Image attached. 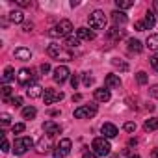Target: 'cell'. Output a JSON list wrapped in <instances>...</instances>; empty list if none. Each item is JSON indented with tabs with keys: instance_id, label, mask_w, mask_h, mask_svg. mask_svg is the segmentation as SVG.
Here are the masks:
<instances>
[{
	"instance_id": "6da1fadb",
	"label": "cell",
	"mask_w": 158,
	"mask_h": 158,
	"mask_svg": "<svg viewBox=\"0 0 158 158\" xmlns=\"http://www.w3.org/2000/svg\"><path fill=\"white\" fill-rule=\"evenodd\" d=\"M71 32H73V23L69 21V19H63V21H60L54 28H50L48 30V35L50 37H61V35H71Z\"/></svg>"
},
{
	"instance_id": "7a4b0ae2",
	"label": "cell",
	"mask_w": 158,
	"mask_h": 158,
	"mask_svg": "<svg viewBox=\"0 0 158 158\" xmlns=\"http://www.w3.org/2000/svg\"><path fill=\"white\" fill-rule=\"evenodd\" d=\"M88 23H89V28H93V30H102V28H106V15H104V11L95 10V11L88 17Z\"/></svg>"
},
{
	"instance_id": "3957f363",
	"label": "cell",
	"mask_w": 158,
	"mask_h": 158,
	"mask_svg": "<svg viewBox=\"0 0 158 158\" xmlns=\"http://www.w3.org/2000/svg\"><path fill=\"white\" fill-rule=\"evenodd\" d=\"M91 149H93V152H95L97 156H108L112 147H110V141L102 136V138H95V139H93Z\"/></svg>"
},
{
	"instance_id": "277c9868",
	"label": "cell",
	"mask_w": 158,
	"mask_h": 158,
	"mask_svg": "<svg viewBox=\"0 0 158 158\" xmlns=\"http://www.w3.org/2000/svg\"><path fill=\"white\" fill-rule=\"evenodd\" d=\"M32 145H34L32 138H26V136L17 138V139L13 141V152H15V154H24L28 149H32Z\"/></svg>"
},
{
	"instance_id": "5b68a950",
	"label": "cell",
	"mask_w": 158,
	"mask_h": 158,
	"mask_svg": "<svg viewBox=\"0 0 158 158\" xmlns=\"http://www.w3.org/2000/svg\"><path fill=\"white\" fill-rule=\"evenodd\" d=\"M71 147H73V141L69 139V138H63V139H60V143L56 145V149H54V158H63V156H67L69 152H71Z\"/></svg>"
},
{
	"instance_id": "8992f818",
	"label": "cell",
	"mask_w": 158,
	"mask_h": 158,
	"mask_svg": "<svg viewBox=\"0 0 158 158\" xmlns=\"http://www.w3.org/2000/svg\"><path fill=\"white\" fill-rule=\"evenodd\" d=\"M97 114V104H86L74 110V117L76 119H89Z\"/></svg>"
},
{
	"instance_id": "52a82bcc",
	"label": "cell",
	"mask_w": 158,
	"mask_h": 158,
	"mask_svg": "<svg viewBox=\"0 0 158 158\" xmlns=\"http://www.w3.org/2000/svg\"><path fill=\"white\" fill-rule=\"evenodd\" d=\"M34 78H35V74H34V71H30V69H21L19 71V74H17V82L21 84V86H30V84H34Z\"/></svg>"
},
{
	"instance_id": "ba28073f",
	"label": "cell",
	"mask_w": 158,
	"mask_h": 158,
	"mask_svg": "<svg viewBox=\"0 0 158 158\" xmlns=\"http://www.w3.org/2000/svg\"><path fill=\"white\" fill-rule=\"evenodd\" d=\"M69 74H71V71H69L65 65H58V67L54 69V82L61 86L67 78H69Z\"/></svg>"
},
{
	"instance_id": "9c48e42d",
	"label": "cell",
	"mask_w": 158,
	"mask_h": 158,
	"mask_svg": "<svg viewBox=\"0 0 158 158\" xmlns=\"http://www.w3.org/2000/svg\"><path fill=\"white\" fill-rule=\"evenodd\" d=\"M61 99H63V93L61 91H56V89H45V93H43L45 104H54V102H58Z\"/></svg>"
},
{
	"instance_id": "30bf717a",
	"label": "cell",
	"mask_w": 158,
	"mask_h": 158,
	"mask_svg": "<svg viewBox=\"0 0 158 158\" xmlns=\"http://www.w3.org/2000/svg\"><path fill=\"white\" fill-rule=\"evenodd\" d=\"M43 130H45V134L47 136H56V134H60L61 132V127L58 125V123H54V121H45L43 123Z\"/></svg>"
},
{
	"instance_id": "8fae6325",
	"label": "cell",
	"mask_w": 158,
	"mask_h": 158,
	"mask_svg": "<svg viewBox=\"0 0 158 158\" xmlns=\"http://www.w3.org/2000/svg\"><path fill=\"white\" fill-rule=\"evenodd\" d=\"M26 93H28V97H30V99H37V97H43V93H45V91H43L41 84L34 82V84H30V86H28Z\"/></svg>"
},
{
	"instance_id": "7c38bea8",
	"label": "cell",
	"mask_w": 158,
	"mask_h": 158,
	"mask_svg": "<svg viewBox=\"0 0 158 158\" xmlns=\"http://www.w3.org/2000/svg\"><path fill=\"white\" fill-rule=\"evenodd\" d=\"M104 84H106V89H115V88H121V78L117 74H108L104 78Z\"/></svg>"
},
{
	"instance_id": "4fadbf2b",
	"label": "cell",
	"mask_w": 158,
	"mask_h": 158,
	"mask_svg": "<svg viewBox=\"0 0 158 158\" xmlns=\"http://www.w3.org/2000/svg\"><path fill=\"white\" fill-rule=\"evenodd\" d=\"M76 37L80 41H91V39H95V32H91L89 28H78L76 30Z\"/></svg>"
},
{
	"instance_id": "5bb4252c",
	"label": "cell",
	"mask_w": 158,
	"mask_h": 158,
	"mask_svg": "<svg viewBox=\"0 0 158 158\" xmlns=\"http://www.w3.org/2000/svg\"><path fill=\"white\" fill-rule=\"evenodd\" d=\"M101 132L104 134V138H115L119 130H117L115 125H112V123H104V125L101 127Z\"/></svg>"
},
{
	"instance_id": "9a60e30c",
	"label": "cell",
	"mask_w": 158,
	"mask_h": 158,
	"mask_svg": "<svg viewBox=\"0 0 158 158\" xmlns=\"http://www.w3.org/2000/svg\"><path fill=\"white\" fill-rule=\"evenodd\" d=\"M110 89H104V88H99V89H95V101H99V102H108L110 101Z\"/></svg>"
},
{
	"instance_id": "2e32d148",
	"label": "cell",
	"mask_w": 158,
	"mask_h": 158,
	"mask_svg": "<svg viewBox=\"0 0 158 158\" xmlns=\"http://www.w3.org/2000/svg\"><path fill=\"white\" fill-rule=\"evenodd\" d=\"M37 151H39V152H48V151H50V136H47V138L43 136V138L37 141Z\"/></svg>"
},
{
	"instance_id": "e0dca14e",
	"label": "cell",
	"mask_w": 158,
	"mask_h": 158,
	"mask_svg": "<svg viewBox=\"0 0 158 158\" xmlns=\"http://www.w3.org/2000/svg\"><path fill=\"white\" fill-rule=\"evenodd\" d=\"M128 19H127V15L123 13V11H114L112 13V23L115 24V26H119V24H125Z\"/></svg>"
},
{
	"instance_id": "ac0fdd59",
	"label": "cell",
	"mask_w": 158,
	"mask_h": 158,
	"mask_svg": "<svg viewBox=\"0 0 158 158\" xmlns=\"http://www.w3.org/2000/svg\"><path fill=\"white\" fill-rule=\"evenodd\" d=\"M47 54H48L50 58H60V54H61V45H60V43H52V45H48Z\"/></svg>"
},
{
	"instance_id": "d6986e66",
	"label": "cell",
	"mask_w": 158,
	"mask_h": 158,
	"mask_svg": "<svg viewBox=\"0 0 158 158\" xmlns=\"http://www.w3.org/2000/svg\"><path fill=\"white\" fill-rule=\"evenodd\" d=\"M15 58H17V60H23V61H26V60H30V58H32V52H30L28 48H23V47H19V48H15Z\"/></svg>"
},
{
	"instance_id": "ffe728a7",
	"label": "cell",
	"mask_w": 158,
	"mask_h": 158,
	"mask_svg": "<svg viewBox=\"0 0 158 158\" xmlns=\"http://www.w3.org/2000/svg\"><path fill=\"white\" fill-rule=\"evenodd\" d=\"M13 78H15V69L8 65V67L4 69V74H2V82H4V84L8 86V82H11Z\"/></svg>"
},
{
	"instance_id": "44dd1931",
	"label": "cell",
	"mask_w": 158,
	"mask_h": 158,
	"mask_svg": "<svg viewBox=\"0 0 158 158\" xmlns=\"http://www.w3.org/2000/svg\"><path fill=\"white\" fill-rule=\"evenodd\" d=\"M128 50H130V52L139 54V52L143 50V47H141V43H139L138 39H128Z\"/></svg>"
},
{
	"instance_id": "7402d4cb",
	"label": "cell",
	"mask_w": 158,
	"mask_h": 158,
	"mask_svg": "<svg viewBox=\"0 0 158 158\" xmlns=\"http://www.w3.org/2000/svg\"><path fill=\"white\" fill-rule=\"evenodd\" d=\"M143 128H145L147 132L158 130V119H156V117H151V119H147V121H145V125H143Z\"/></svg>"
},
{
	"instance_id": "603a6c76",
	"label": "cell",
	"mask_w": 158,
	"mask_h": 158,
	"mask_svg": "<svg viewBox=\"0 0 158 158\" xmlns=\"http://www.w3.org/2000/svg\"><path fill=\"white\" fill-rule=\"evenodd\" d=\"M143 23H145V28H147V30H149V28H152V26L156 24L154 13H152V11H147V13H145V19H143Z\"/></svg>"
},
{
	"instance_id": "cb8c5ba5",
	"label": "cell",
	"mask_w": 158,
	"mask_h": 158,
	"mask_svg": "<svg viewBox=\"0 0 158 158\" xmlns=\"http://www.w3.org/2000/svg\"><path fill=\"white\" fill-rule=\"evenodd\" d=\"M147 47L151 50H156L158 52V34H152V35L147 37Z\"/></svg>"
},
{
	"instance_id": "d4e9b609",
	"label": "cell",
	"mask_w": 158,
	"mask_h": 158,
	"mask_svg": "<svg viewBox=\"0 0 158 158\" xmlns=\"http://www.w3.org/2000/svg\"><path fill=\"white\" fill-rule=\"evenodd\" d=\"M10 21L15 23V24H21V23L24 21V13H23V11H11V13H10Z\"/></svg>"
},
{
	"instance_id": "484cf974",
	"label": "cell",
	"mask_w": 158,
	"mask_h": 158,
	"mask_svg": "<svg viewBox=\"0 0 158 158\" xmlns=\"http://www.w3.org/2000/svg\"><path fill=\"white\" fill-rule=\"evenodd\" d=\"M35 114H37V110H35L34 106H26V108H23V117H24V119H34Z\"/></svg>"
},
{
	"instance_id": "4316f807",
	"label": "cell",
	"mask_w": 158,
	"mask_h": 158,
	"mask_svg": "<svg viewBox=\"0 0 158 158\" xmlns=\"http://www.w3.org/2000/svg\"><path fill=\"white\" fill-rule=\"evenodd\" d=\"M112 65H114V67H117V69H119V71H123V73H127V71H128V63H127V61H123V60H117V58H115V60H112Z\"/></svg>"
},
{
	"instance_id": "83f0119b",
	"label": "cell",
	"mask_w": 158,
	"mask_h": 158,
	"mask_svg": "<svg viewBox=\"0 0 158 158\" xmlns=\"http://www.w3.org/2000/svg\"><path fill=\"white\" fill-rule=\"evenodd\" d=\"M115 6L119 10H128V8L134 6V2H132V0H115Z\"/></svg>"
},
{
	"instance_id": "f1b7e54d",
	"label": "cell",
	"mask_w": 158,
	"mask_h": 158,
	"mask_svg": "<svg viewBox=\"0 0 158 158\" xmlns=\"http://www.w3.org/2000/svg\"><path fill=\"white\" fill-rule=\"evenodd\" d=\"M78 45H80V39H78V37H73V35H69V37L65 39V47H69V48H76Z\"/></svg>"
},
{
	"instance_id": "f546056e",
	"label": "cell",
	"mask_w": 158,
	"mask_h": 158,
	"mask_svg": "<svg viewBox=\"0 0 158 158\" xmlns=\"http://www.w3.org/2000/svg\"><path fill=\"white\" fill-rule=\"evenodd\" d=\"M108 37H112V39H121V37H125V30H117V28H112V30L108 32Z\"/></svg>"
},
{
	"instance_id": "4dcf8cb0",
	"label": "cell",
	"mask_w": 158,
	"mask_h": 158,
	"mask_svg": "<svg viewBox=\"0 0 158 158\" xmlns=\"http://www.w3.org/2000/svg\"><path fill=\"white\" fill-rule=\"evenodd\" d=\"M136 80H138V84L145 86V84L149 82V76H147V73H145V71H139V73L136 74Z\"/></svg>"
},
{
	"instance_id": "1f68e13d",
	"label": "cell",
	"mask_w": 158,
	"mask_h": 158,
	"mask_svg": "<svg viewBox=\"0 0 158 158\" xmlns=\"http://www.w3.org/2000/svg\"><path fill=\"white\" fill-rule=\"evenodd\" d=\"M24 128H26V125H24V123H15V125L11 127L13 134H21V132H24Z\"/></svg>"
},
{
	"instance_id": "d6a6232c",
	"label": "cell",
	"mask_w": 158,
	"mask_h": 158,
	"mask_svg": "<svg viewBox=\"0 0 158 158\" xmlns=\"http://www.w3.org/2000/svg\"><path fill=\"white\" fill-rule=\"evenodd\" d=\"M82 78H84V86H86V88L93 86V76H91L89 73H84V74H82Z\"/></svg>"
},
{
	"instance_id": "836d02e7",
	"label": "cell",
	"mask_w": 158,
	"mask_h": 158,
	"mask_svg": "<svg viewBox=\"0 0 158 158\" xmlns=\"http://www.w3.org/2000/svg\"><path fill=\"white\" fill-rule=\"evenodd\" d=\"M6 102H8V104H11V106H15V108H19V106L23 104V99H21V97H11V99H10V101H6Z\"/></svg>"
},
{
	"instance_id": "e575fe53",
	"label": "cell",
	"mask_w": 158,
	"mask_h": 158,
	"mask_svg": "<svg viewBox=\"0 0 158 158\" xmlns=\"http://www.w3.org/2000/svg\"><path fill=\"white\" fill-rule=\"evenodd\" d=\"M11 91H13V89H11L10 86H4V88H2V97H4V101H10Z\"/></svg>"
},
{
	"instance_id": "d590c367",
	"label": "cell",
	"mask_w": 158,
	"mask_h": 158,
	"mask_svg": "<svg viewBox=\"0 0 158 158\" xmlns=\"http://www.w3.org/2000/svg\"><path fill=\"white\" fill-rule=\"evenodd\" d=\"M0 121H2L4 127H8V125L11 123V115H10V114H2V115H0Z\"/></svg>"
},
{
	"instance_id": "8d00e7d4",
	"label": "cell",
	"mask_w": 158,
	"mask_h": 158,
	"mask_svg": "<svg viewBox=\"0 0 158 158\" xmlns=\"http://www.w3.org/2000/svg\"><path fill=\"white\" fill-rule=\"evenodd\" d=\"M134 28H136L138 32H143V30H147V28H145V23H143V21H138V23H134Z\"/></svg>"
},
{
	"instance_id": "74e56055",
	"label": "cell",
	"mask_w": 158,
	"mask_h": 158,
	"mask_svg": "<svg viewBox=\"0 0 158 158\" xmlns=\"http://www.w3.org/2000/svg\"><path fill=\"white\" fill-rule=\"evenodd\" d=\"M125 130L127 132H136V123H130V121L125 123Z\"/></svg>"
},
{
	"instance_id": "f35d334b",
	"label": "cell",
	"mask_w": 158,
	"mask_h": 158,
	"mask_svg": "<svg viewBox=\"0 0 158 158\" xmlns=\"http://www.w3.org/2000/svg\"><path fill=\"white\" fill-rule=\"evenodd\" d=\"M149 95H151L152 99H158V84H156V86H152V88L149 89Z\"/></svg>"
},
{
	"instance_id": "ab89813d",
	"label": "cell",
	"mask_w": 158,
	"mask_h": 158,
	"mask_svg": "<svg viewBox=\"0 0 158 158\" xmlns=\"http://www.w3.org/2000/svg\"><path fill=\"white\" fill-rule=\"evenodd\" d=\"M151 65H152L154 71H158V54H154V56L151 58Z\"/></svg>"
},
{
	"instance_id": "60d3db41",
	"label": "cell",
	"mask_w": 158,
	"mask_h": 158,
	"mask_svg": "<svg viewBox=\"0 0 158 158\" xmlns=\"http://www.w3.org/2000/svg\"><path fill=\"white\" fill-rule=\"evenodd\" d=\"M71 86H73V89L78 88V74H73L71 76Z\"/></svg>"
},
{
	"instance_id": "b9f144b4",
	"label": "cell",
	"mask_w": 158,
	"mask_h": 158,
	"mask_svg": "<svg viewBox=\"0 0 158 158\" xmlns=\"http://www.w3.org/2000/svg\"><path fill=\"white\" fill-rule=\"evenodd\" d=\"M39 69H41V73H43V74H47V73L50 71V65H48V63H41V67H39Z\"/></svg>"
},
{
	"instance_id": "7bdbcfd3",
	"label": "cell",
	"mask_w": 158,
	"mask_h": 158,
	"mask_svg": "<svg viewBox=\"0 0 158 158\" xmlns=\"http://www.w3.org/2000/svg\"><path fill=\"white\" fill-rule=\"evenodd\" d=\"M2 151H4V152H8V151H10V143H8V139H6V138L2 139Z\"/></svg>"
},
{
	"instance_id": "ee69618b",
	"label": "cell",
	"mask_w": 158,
	"mask_h": 158,
	"mask_svg": "<svg viewBox=\"0 0 158 158\" xmlns=\"http://www.w3.org/2000/svg\"><path fill=\"white\" fill-rule=\"evenodd\" d=\"M15 2H17L19 6H23V8H26V6H30V2H26V0H15Z\"/></svg>"
},
{
	"instance_id": "f6af8a7d",
	"label": "cell",
	"mask_w": 158,
	"mask_h": 158,
	"mask_svg": "<svg viewBox=\"0 0 158 158\" xmlns=\"http://www.w3.org/2000/svg\"><path fill=\"white\" fill-rule=\"evenodd\" d=\"M82 158H99V156H97L95 152H84V156H82Z\"/></svg>"
},
{
	"instance_id": "bcb514c9",
	"label": "cell",
	"mask_w": 158,
	"mask_h": 158,
	"mask_svg": "<svg viewBox=\"0 0 158 158\" xmlns=\"http://www.w3.org/2000/svg\"><path fill=\"white\" fill-rule=\"evenodd\" d=\"M78 101H82V95H80V93H76V95H73V102H78Z\"/></svg>"
},
{
	"instance_id": "7dc6e473",
	"label": "cell",
	"mask_w": 158,
	"mask_h": 158,
	"mask_svg": "<svg viewBox=\"0 0 158 158\" xmlns=\"http://www.w3.org/2000/svg\"><path fill=\"white\" fill-rule=\"evenodd\" d=\"M32 28H34V24H32V23H30V24H24V32H30Z\"/></svg>"
},
{
	"instance_id": "c3c4849f",
	"label": "cell",
	"mask_w": 158,
	"mask_h": 158,
	"mask_svg": "<svg viewBox=\"0 0 158 158\" xmlns=\"http://www.w3.org/2000/svg\"><path fill=\"white\" fill-rule=\"evenodd\" d=\"M151 158H158V149H152V152H151Z\"/></svg>"
},
{
	"instance_id": "681fc988",
	"label": "cell",
	"mask_w": 158,
	"mask_h": 158,
	"mask_svg": "<svg viewBox=\"0 0 158 158\" xmlns=\"http://www.w3.org/2000/svg\"><path fill=\"white\" fill-rule=\"evenodd\" d=\"M128 158H141V156H139V154H130Z\"/></svg>"
},
{
	"instance_id": "f907efd6",
	"label": "cell",
	"mask_w": 158,
	"mask_h": 158,
	"mask_svg": "<svg viewBox=\"0 0 158 158\" xmlns=\"http://www.w3.org/2000/svg\"><path fill=\"white\" fill-rule=\"evenodd\" d=\"M154 10H156V13H158V0L154 2Z\"/></svg>"
},
{
	"instance_id": "816d5d0a",
	"label": "cell",
	"mask_w": 158,
	"mask_h": 158,
	"mask_svg": "<svg viewBox=\"0 0 158 158\" xmlns=\"http://www.w3.org/2000/svg\"><path fill=\"white\" fill-rule=\"evenodd\" d=\"M112 158H119V156H117V154H114V156H112Z\"/></svg>"
}]
</instances>
